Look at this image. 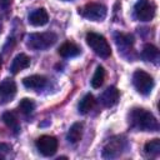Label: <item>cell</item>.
I'll return each instance as SVG.
<instances>
[{
  "instance_id": "4fadbf2b",
  "label": "cell",
  "mask_w": 160,
  "mask_h": 160,
  "mask_svg": "<svg viewBox=\"0 0 160 160\" xmlns=\"http://www.w3.org/2000/svg\"><path fill=\"white\" fill-rule=\"evenodd\" d=\"M22 84L26 89H41L46 84V78L41 75H31L22 79Z\"/></svg>"
},
{
  "instance_id": "2e32d148",
  "label": "cell",
  "mask_w": 160,
  "mask_h": 160,
  "mask_svg": "<svg viewBox=\"0 0 160 160\" xmlns=\"http://www.w3.org/2000/svg\"><path fill=\"white\" fill-rule=\"evenodd\" d=\"M2 120H4L5 125H6L10 130H12L14 134H18V132H19V130H20V124H19V120H18V118L15 116L14 112H10V111L4 112V114H2Z\"/></svg>"
},
{
  "instance_id": "9c48e42d",
  "label": "cell",
  "mask_w": 160,
  "mask_h": 160,
  "mask_svg": "<svg viewBox=\"0 0 160 160\" xmlns=\"http://www.w3.org/2000/svg\"><path fill=\"white\" fill-rule=\"evenodd\" d=\"M122 150V142L121 139H111L109 140V142L104 146L102 150V156L104 158H115L118 155H120Z\"/></svg>"
},
{
  "instance_id": "ba28073f",
  "label": "cell",
  "mask_w": 160,
  "mask_h": 160,
  "mask_svg": "<svg viewBox=\"0 0 160 160\" xmlns=\"http://www.w3.org/2000/svg\"><path fill=\"white\" fill-rule=\"evenodd\" d=\"M16 92V84L11 79H4L0 84V96L5 101H9Z\"/></svg>"
},
{
  "instance_id": "7a4b0ae2",
  "label": "cell",
  "mask_w": 160,
  "mask_h": 160,
  "mask_svg": "<svg viewBox=\"0 0 160 160\" xmlns=\"http://www.w3.org/2000/svg\"><path fill=\"white\" fill-rule=\"evenodd\" d=\"M58 40L56 34L51 31L46 32H34L28 36V46L34 50H45L52 46Z\"/></svg>"
},
{
  "instance_id": "7c38bea8",
  "label": "cell",
  "mask_w": 160,
  "mask_h": 160,
  "mask_svg": "<svg viewBox=\"0 0 160 160\" xmlns=\"http://www.w3.org/2000/svg\"><path fill=\"white\" fill-rule=\"evenodd\" d=\"M30 65V58L26 54H19L14 58L11 65H10V71L12 74H18L19 71L29 68Z\"/></svg>"
},
{
  "instance_id": "277c9868",
  "label": "cell",
  "mask_w": 160,
  "mask_h": 160,
  "mask_svg": "<svg viewBox=\"0 0 160 160\" xmlns=\"http://www.w3.org/2000/svg\"><path fill=\"white\" fill-rule=\"evenodd\" d=\"M132 84L140 94L148 95V94H150V91L154 86V80H152V76L150 74H148L146 71L136 70L132 75Z\"/></svg>"
},
{
  "instance_id": "cb8c5ba5",
  "label": "cell",
  "mask_w": 160,
  "mask_h": 160,
  "mask_svg": "<svg viewBox=\"0 0 160 160\" xmlns=\"http://www.w3.org/2000/svg\"><path fill=\"white\" fill-rule=\"evenodd\" d=\"M11 0H0V6L1 8H8L10 5Z\"/></svg>"
},
{
  "instance_id": "ac0fdd59",
  "label": "cell",
  "mask_w": 160,
  "mask_h": 160,
  "mask_svg": "<svg viewBox=\"0 0 160 160\" xmlns=\"http://www.w3.org/2000/svg\"><path fill=\"white\" fill-rule=\"evenodd\" d=\"M94 104H95V99H94V96L91 95V94H86L81 100H80V102H79V112L80 114H86V112H89L91 109H92V106H94Z\"/></svg>"
},
{
  "instance_id": "8992f818",
  "label": "cell",
  "mask_w": 160,
  "mask_h": 160,
  "mask_svg": "<svg viewBox=\"0 0 160 160\" xmlns=\"http://www.w3.org/2000/svg\"><path fill=\"white\" fill-rule=\"evenodd\" d=\"M134 10L136 19L140 21H150L155 15V5L149 0H138Z\"/></svg>"
},
{
  "instance_id": "3957f363",
  "label": "cell",
  "mask_w": 160,
  "mask_h": 160,
  "mask_svg": "<svg viewBox=\"0 0 160 160\" xmlns=\"http://www.w3.org/2000/svg\"><path fill=\"white\" fill-rule=\"evenodd\" d=\"M86 44L100 58L105 59V58H109L111 55V49H110V45H109L108 40L100 34H96V32H92V31L88 32L86 34Z\"/></svg>"
},
{
  "instance_id": "7402d4cb",
  "label": "cell",
  "mask_w": 160,
  "mask_h": 160,
  "mask_svg": "<svg viewBox=\"0 0 160 160\" xmlns=\"http://www.w3.org/2000/svg\"><path fill=\"white\" fill-rule=\"evenodd\" d=\"M116 42L119 46H130L132 45V36L131 35H125V34H118L116 35Z\"/></svg>"
},
{
  "instance_id": "ffe728a7",
  "label": "cell",
  "mask_w": 160,
  "mask_h": 160,
  "mask_svg": "<svg viewBox=\"0 0 160 160\" xmlns=\"http://www.w3.org/2000/svg\"><path fill=\"white\" fill-rule=\"evenodd\" d=\"M145 152L148 155H151V156H155L160 152V140L159 139H152L150 140L149 142L145 144V148H144Z\"/></svg>"
},
{
  "instance_id": "52a82bcc",
  "label": "cell",
  "mask_w": 160,
  "mask_h": 160,
  "mask_svg": "<svg viewBox=\"0 0 160 160\" xmlns=\"http://www.w3.org/2000/svg\"><path fill=\"white\" fill-rule=\"evenodd\" d=\"M36 149L44 156H52L58 150V140L50 135H42L36 140Z\"/></svg>"
},
{
  "instance_id": "5bb4252c",
  "label": "cell",
  "mask_w": 160,
  "mask_h": 160,
  "mask_svg": "<svg viewBox=\"0 0 160 160\" xmlns=\"http://www.w3.org/2000/svg\"><path fill=\"white\" fill-rule=\"evenodd\" d=\"M80 54V48L74 42H64L59 48V55L62 58H74Z\"/></svg>"
},
{
  "instance_id": "603a6c76",
  "label": "cell",
  "mask_w": 160,
  "mask_h": 160,
  "mask_svg": "<svg viewBox=\"0 0 160 160\" xmlns=\"http://www.w3.org/2000/svg\"><path fill=\"white\" fill-rule=\"evenodd\" d=\"M10 150V146L8 144H0V152H8Z\"/></svg>"
},
{
  "instance_id": "d4e9b609",
  "label": "cell",
  "mask_w": 160,
  "mask_h": 160,
  "mask_svg": "<svg viewBox=\"0 0 160 160\" xmlns=\"http://www.w3.org/2000/svg\"><path fill=\"white\" fill-rule=\"evenodd\" d=\"M0 68H1V58H0Z\"/></svg>"
},
{
  "instance_id": "6da1fadb",
  "label": "cell",
  "mask_w": 160,
  "mask_h": 160,
  "mask_svg": "<svg viewBox=\"0 0 160 160\" xmlns=\"http://www.w3.org/2000/svg\"><path fill=\"white\" fill-rule=\"evenodd\" d=\"M130 124L132 128L144 131L158 130V121L155 116L144 109H134L130 112Z\"/></svg>"
},
{
  "instance_id": "8fae6325",
  "label": "cell",
  "mask_w": 160,
  "mask_h": 160,
  "mask_svg": "<svg viewBox=\"0 0 160 160\" xmlns=\"http://www.w3.org/2000/svg\"><path fill=\"white\" fill-rule=\"evenodd\" d=\"M119 95H120L119 94V90L116 88H114V86H110V88H108L102 92V95L100 96V101H101V104L104 106L110 108V106H114L118 102Z\"/></svg>"
},
{
  "instance_id": "30bf717a",
  "label": "cell",
  "mask_w": 160,
  "mask_h": 160,
  "mask_svg": "<svg viewBox=\"0 0 160 160\" xmlns=\"http://www.w3.org/2000/svg\"><path fill=\"white\" fill-rule=\"evenodd\" d=\"M48 21H49V15H48V11L44 8L36 9L34 11H31L30 15H29V22L32 26H42Z\"/></svg>"
},
{
  "instance_id": "d6986e66",
  "label": "cell",
  "mask_w": 160,
  "mask_h": 160,
  "mask_svg": "<svg viewBox=\"0 0 160 160\" xmlns=\"http://www.w3.org/2000/svg\"><path fill=\"white\" fill-rule=\"evenodd\" d=\"M104 80H105V70L102 66H98L91 79V86L94 89H99L104 84Z\"/></svg>"
},
{
  "instance_id": "e0dca14e",
  "label": "cell",
  "mask_w": 160,
  "mask_h": 160,
  "mask_svg": "<svg viewBox=\"0 0 160 160\" xmlns=\"http://www.w3.org/2000/svg\"><path fill=\"white\" fill-rule=\"evenodd\" d=\"M141 55L146 61H156L159 58V50L152 44H145L142 48Z\"/></svg>"
},
{
  "instance_id": "44dd1931",
  "label": "cell",
  "mask_w": 160,
  "mask_h": 160,
  "mask_svg": "<svg viewBox=\"0 0 160 160\" xmlns=\"http://www.w3.org/2000/svg\"><path fill=\"white\" fill-rule=\"evenodd\" d=\"M35 109V104L31 99H28V98H24L22 100H20L19 102V110L24 114V115H30Z\"/></svg>"
},
{
  "instance_id": "9a60e30c",
  "label": "cell",
  "mask_w": 160,
  "mask_h": 160,
  "mask_svg": "<svg viewBox=\"0 0 160 160\" xmlns=\"http://www.w3.org/2000/svg\"><path fill=\"white\" fill-rule=\"evenodd\" d=\"M81 136H82V124L81 122H74L66 134L68 141L71 144H76L81 139Z\"/></svg>"
},
{
  "instance_id": "5b68a950",
  "label": "cell",
  "mask_w": 160,
  "mask_h": 160,
  "mask_svg": "<svg viewBox=\"0 0 160 160\" xmlns=\"http://www.w3.org/2000/svg\"><path fill=\"white\" fill-rule=\"evenodd\" d=\"M106 6H104L102 4L99 2H90L88 5L84 6V9L81 10V15L91 21H101L105 19L106 16Z\"/></svg>"
}]
</instances>
